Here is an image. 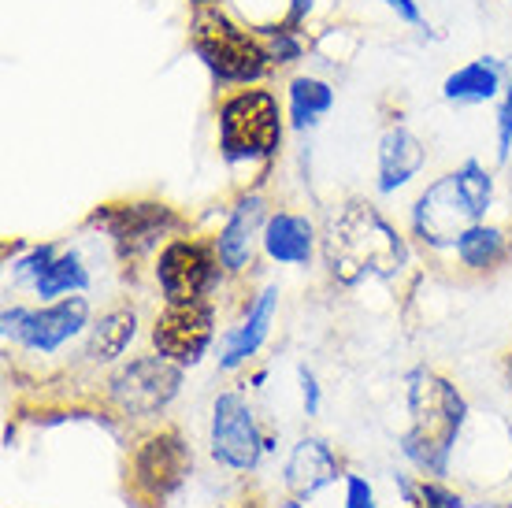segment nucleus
Masks as SVG:
<instances>
[{
  "mask_svg": "<svg viewBox=\"0 0 512 508\" xmlns=\"http://www.w3.org/2000/svg\"><path fill=\"white\" fill-rule=\"evenodd\" d=\"M323 260L334 282L357 286L364 279H397L409 264L405 238L368 201H346L327 223Z\"/></svg>",
  "mask_w": 512,
  "mask_h": 508,
  "instance_id": "1",
  "label": "nucleus"
},
{
  "mask_svg": "<svg viewBox=\"0 0 512 508\" xmlns=\"http://www.w3.org/2000/svg\"><path fill=\"white\" fill-rule=\"evenodd\" d=\"M409 412L412 423L401 438V453L431 479H442L449 471V453L457 445L468 405L457 394V386L435 371H412L409 375Z\"/></svg>",
  "mask_w": 512,
  "mask_h": 508,
  "instance_id": "2",
  "label": "nucleus"
},
{
  "mask_svg": "<svg viewBox=\"0 0 512 508\" xmlns=\"http://www.w3.org/2000/svg\"><path fill=\"white\" fill-rule=\"evenodd\" d=\"M494 201V178L479 160H464L457 171L435 178L412 204V234L431 249H446L464 238Z\"/></svg>",
  "mask_w": 512,
  "mask_h": 508,
  "instance_id": "3",
  "label": "nucleus"
},
{
  "mask_svg": "<svg viewBox=\"0 0 512 508\" xmlns=\"http://www.w3.org/2000/svg\"><path fill=\"white\" fill-rule=\"evenodd\" d=\"M282 145V112L275 93L242 89L219 104V153L227 164L271 160Z\"/></svg>",
  "mask_w": 512,
  "mask_h": 508,
  "instance_id": "4",
  "label": "nucleus"
},
{
  "mask_svg": "<svg viewBox=\"0 0 512 508\" xmlns=\"http://www.w3.org/2000/svg\"><path fill=\"white\" fill-rule=\"evenodd\" d=\"M190 45H193V52L201 56V64H205L219 82L249 86V82H260L271 67V56H268V49H264V41L253 38L245 26H238L234 19L216 12V8L197 12V19H193V26H190Z\"/></svg>",
  "mask_w": 512,
  "mask_h": 508,
  "instance_id": "5",
  "label": "nucleus"
},
{
  "mask_svg": "<svg viewBox=\"0 0 512 508\" xmlns=\"http://www.w3.org/2000/svg\"><path fill=\"white\" fill-rule=\"evenodd\" d=\"M4 338L19 342L30 353H56L64 349L71 338L82 334V327L90 323V301L86 297H60V301H49L45 308H8L4 316Z\"/></svg>",
  "mask_w": 512,
  "mask_h": 508,
  "instance_id": "6",
  "label": "nucleus"
},
{
  "mask_svg": "<svg viewBox=\"0 0 512 508\" xmlns=\"http://www.w3.org/2000/svg\"><path fill=\"white\" fill-rule=\"evenodd\" d=\"M182 386V364L167 356H138L127 368L116 371L108 382V397L116 401L119 412H127L134 420L164 412Z\"/></svg>",
  "mask_w": 512,
  "mask_h": 508,
  "instance_id": "7",
  "label": "nucleus"
},
{
  "mask_svg": "<svg viewBox=\"0 0 512 508\" xmlns=\"http://www.w3.org/2000/svg\"><path fill=\"white\" fill-rule=\"evenodd\" d=\"M156 282L164 290L167 305L205 301L208 290L219 282L216 245L197 242V238H175V242H167L160 260H156Z\"/></svg>",
  "mask_w": 512,
  "mask_h": 508,
  "instance_id": "8",
  "label": "nucleus"
},
{
  "mask_svg": "<svg viewBox=\"0 0 512 508\" xmlns=\"http://www.w3.org/2000/svg\"><path fill=\"white\" fill-rule=\"evenodd\" d=\"M90 227H101L116 253L123 260H138L153 249L167 230L179 227V216L156 201H134V204H104L90 216Z\"/></svg>",
  "mask_w": 512,
  "mask_h": 508,
  "instance_id": "9",
  "label": "nucleus"
},
{
  "mask_svg": "<svg viewBox=\"0 0 512 508\" xmlns=\"http://www.w3.org/2000/svg\"><path fill=\"white\" fill-rule=\"evenodd\" d=\"M208 449L212 460L231 471H249L256 468V460L264 453V438L256 427V416L249 401L238 390L216 397L212 405V431H208Z\"/></svg>",
  "mask_w": 512,
  "mask_h": 508,
  "instance_id": "10",
  "label": "nucleus"
},
{
  "mask_svg": "<svg viewBox=\"0 0 512 508\" xmlns=\"http://www.w3.org/2000/svg\"><path fill=\"white\" fill-rule=\"evenodd\" d=\"M216 334V308L208 301H182L167 305L153 323V345L156 353L175 360V364H197Z\"/></svg>",
  "mask_w": 512,
  "mask_h": 508,
  "instance_id": "11",
  "label": "nucleus"
},
{
  "mask_svg": "<svg viewBox=\"0 0 512 508\" xmlns=\"http://www.w3.org/2000/svg\"><path fill=\"white\" fill-rule=\"evenodd\" d=\"M190 449L175 431H160L153 438H145L134 453L130 464V479L134 490L149 501H164L167 494H175L182 486V479L190 475Z\"/></svg>",
  "mask_w": 512,
  "mask_h": 508,
  "instance_id": "12",
  "label": "nucleus"
},
{
  "mask_svg": "<svg viewBox=\"0 0 512 508\" xmlns=\"http://www.w3.org/2000/svg\"><path fill=\"white\" fill-rule=\"evenodd\" d=\"M264 227H268V204L260 193H245L242 201L231 208V216L223 223L216 238V253L219 264L227 267L231 275L245 271L253 264V245L256 238H264Z\"/></svg>",
  "mask_w": 512,
  "mask_h": 508,
  "instance_id": "13",
  "label": "nucleus"
},
{
  "mask_svg": "<svg viewBox=\"0 0 512 508\" xmlns=\"http://www.w3.org/2000/svg\"><path fill=\"white\" fill-rule=\"evenodd\" d=\"M338 479V457L334 449L323 438H301V442L290 449V460H286V490L290 497L305 501V497H316L323 486H331Z\"/></svg>",
  "mask_w": 512,
  "mask_h": 508,
  "instance_id": "14",
  "label": "nucleus"
},
{
  "mask_svg": "<svg viewBox=\"0 0 512 508\" xmlns=\"http://www.w3.org/2000/svg\"><path fill=\"white\" fill-rule=\"evenodd\" d=\"M275 308H279V290H275V286H264V290L256 293L253 305H249V316L223 338L219 368L234 371V368H242L249 356H256V349L268 342L271 323H275Z\"/></svg>",
  "mask_w": 512,
  "mask_h": 508,
  "instance_id": "15",
  "label": "nucleus"
},
{
  "mask_svg": "<svg viewBox=\"0 0 512 508\" xmlns=\"http://www.w3.org/2000/svg\"><path fill=\"white\" fill-rule=\"evenodd\" d=\"M427 164V149L409 127H390L379 141V193H397L409 186Z\"/></svg>",
  "mask_w": 512,
  "mask_h": 508,
  "instance_id": "16",
  "label": "nucleus"
},
{
  "mask_svg": "<svg viewBox=\"0 0 512 508\" xmlns=\"http://www.w3.org/2000/svg\"><path fill=\"white\" fill-rule=\"evenodd\" d=\"M260 242L275 264L305 267L312 260V249H316V227L297 212H275V216H268Z\"/></svg>",
  "mask_w": 512,
  "mask_h": 508,
  "instance_id": "17",
  "label": "nucleus"
},
{
  "mask_svg": "<svg viewBox=\"0 0 512 508\" xmlns=\"http://www.w3.org/2000/svg\"><path fill=\"white\" fill-rule=\"evenodd\" d=\"M501 78H505L501 60L483 56V60H472V64L457 67V71L442 82V97H446L449 104H487L501 93Z\"/></svg>",
  "mask_w": 512,
  "mask_h": 508,
  "instance_id": "18",
  "label": "nucleus"
},
{
  "mask_svg": "<svg viewBox=\"0 0 512 508\" xmlns=\"http://www.w3.org/2000/svg\"><path fill=\"white\" fill-rule=\"evenodd\" d=\"M138 334V312L127 305L104 312L90 331V342H86V360L90 364H112L116 356H123L130 342Z\"/></svg>",
  "mask_w": 512,
  "mask_h": 508,
  "instance_id": "19",
  "label": "nucleus"
},
{
  "mask_svg": "<svg viewBox=\"0 0 512 508\" xmlns=\"http://www.w3.org/2000/svg\"><path fill=\"white\" fill-rule=\"evenodd\" d=\"M334 108V89L331 82L312 75H297L290 82V119L297 130H308L320 123V115H327Z\"/></svg>",
  "mask_w": 512,
  "mask_h": 508,
  "instance_id": "20",
  "label": "nucleus"
},
{
  "mask_svg": "<svg viewBox=\"0 0 512 508\" xmlns=\"http://www.w3.org/2000/svg\"><path fill=\"white\" fill-rule=\"evenodd\" d=\"M457 260L472 271H487V267H498L505 260V234L498 227H487V223H475L472 230H464V238L457 245Z\"/></svg>",
  "mask_w": 512,
  "mask_h": 508,
  "instance_id": "21",
  "label": "nucleus"
},
{
  "mask_svg": "<svg viewBox=\"0 0 512 508\" xmlns=\"http://www.w3.org/2000/svg\"><path fill=\"white\" fill-rule=\"evenodd\" d=\"M90 286V271H86V264L78 260V253H64L56 256L49 264V271L38 279V297L41 301H60V297H71V293L86 290Z\"/></svg>",
  "mask_w": 512,
  "mask_h": 508,
  "instance_id": "22",
  "label": "nucleus"
},
{
  "mask_svg": "<svg viewBox=\"0 0 512 508\" xmlns=\"http://www.w3.org/2000/svg\"><path fill=\"white\" fill-rule=\"evenodd\" d=\"M264 49H268L271 64H297L301 60V41H297V34L290 30V26H275V30H264Z\"/></svg>",
  "mask_w": 512,
  "mask_h": 508,
  "instance_id": "23",
  "label": "nucleus"
},
{
  "mask_svg": "<svg viewBox=\"0 0 512 508\" xmlns=\"http://www.w3.org/2000/svg\"><path fill=\"white\" fill-rule=\"evenodd\" d=\"M56 245H38V249H30V253L15 264V279L19 282H30V286H38V279L49 271V264L56 260Z\"/></svg>",
  "mask_w": 512,
  "mask_h": 508,
  "instance_id": "24",
  "label": "nucleus"
},
{
  "mask_svg": "<svg viewBox=\"0 0 512 508\" xmlns=\"http://www.w3.org/2000/svg\"><path fill=\"white\" fill-rule=\"evenodd\" d=\"M412 505H416V508H464V501L453 494V490H446L438 479H423L420 494H416V501H412Z\"/></svg>",
  "mask_w": 512,
  "mask_h": 508,
  "instance_id": "25",
  "label": "nucleus"
},
{
  "mask_svg": "<svg viewBox=\"0 0 512 508\" xmlns=\"http://www.w3.org/2000/svg\"><path fill=\"white\" fill-rule=\"evenodd\" d=\"M346 508H379L372 483L364 475H346Z\"/></svg>",
  "mask_w": 512,
  "mask_h": 508,
  "instance_id": "26",
  "label": "nucleus"
},
{
  "mask_svg": "<svg viewBox=\"0 0 512 508\" xmlns=\"http://www.w3.org/2000/svg\"><path fill=\"white\" fill-rule=\"evenodd\" d=\"M297 382H301V405H305V416H316L320 412V382L308 368L297 371Z\"/></svg>",
  "mask_w": 512,
  "mask_h": 508,
  "instance_id": "27",
  "label": "nucleus"
},
{
  "mask_svg": "<svg viewBox=\"0 0 512 508\" xmlns=\"http://www.w3.org/2000/svg\"><path fill=\"white\" fill-rule=\"evenodd\" d=\"M512 153V104L501 101L498 108V160L505 164Z\"/></svg>",
  "mask_w": 512,
  "mask_h": 508,
  "instance_id": "28",
  "label": "nucleus"
},
{
  "mask_svg": "<svg viewBox=\"0 0 512 508\" xmlns=\"http://www.w3.org/2000/svg\"><path fill=\"white\" fill-rule=\"evenodd\" d=\"M383 4L390 8V12H397V19H405V23H412V26L423 23V12L416 0H383Z\"/></svg>",
  "mask_w": 512,
  "mask_h": 508,
  "instance_id": "29",
  "label": "nucleus"
},
{
  "mask_svg": "<svg viewBox=\"0 0 512 508\" xmlns=\"http://www.w3.org/2000/svg\"><path fill=\"white\" fill-rule=\"evenodd\" d=\"M279 508H305V505H301L297 497H290V501H286V505H279Z\"/></svg>",
  "mask_w": 512,
  "mask_h": 508,
  "instance_id": "30",
  "label": "nucleus"
},
{
  "mask_svg": "<svg viewBox=\"0 0 512 508\" xmlns=\"http://www.w3.org/2000/svg\"><path fill=\"white\" fill-rule=\"evenodd\" d=\"M190 4H201V8H208V4H216V0H190Z\"/></svg>",
  "mask_w": 512,
  "mask_h": 508,
  "instance_id": "31",
  "label": "nucleus"
},
{
  "mask_svg": "<svg viewBox=\"0 0 512 508\" xmlns=\"http://www.w3.org/2000/svg\"><path fill=\"white\" fill-rule=\"evenodd\" d=\"M505 104H512V86H509V89H505Z\"/></svg>",
  "mask_w": 512,
  "mask_h": 508,
  "instance_id": "32",
  "label": "nucleus"
},
{
  "mask_svg": "<svg viewBox=\"0 0 512 508\" xmlns=\"http://www.w3.org/2000/svg\"><path fill=\"white\" fill-rule=\"evenodd\" d=\"M509 390H512V368H509Z\"/></svg>",
  "mask_w": 512,
  "mask_h": 508,
  "instance_id": "33",
  "label": "nucleus"
}]
</instances>
